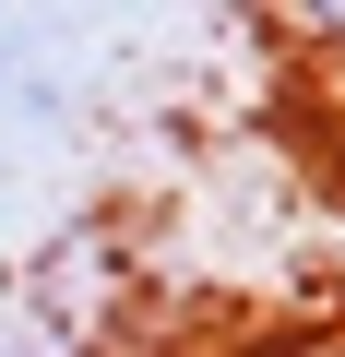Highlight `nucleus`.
I'll list each match as a JSON object with an SVG mask.
<instances>
[{
	"label": "nucleus",
	"mask_w": 345,
	"mask_h": 357,
	"mask_svg": "<svg viewBox=\"0 0 345 357\" xmlns=\"http://www.w3.org/2000/svg\"><path fill=\"white\" fill-rule=\"evenodd\" d=\"M0 84H13V60H0Z\"/></svg>",
	"instance_id": "nucleus-2"
},
{
	"label": "nucleus",
	"mask_w": 345,
	"mask_h": 357,
	"mask_svg": "<svg viewBox=\"0 0 345 357\" xmlns=\"http://www.w3.org/2000/svg\"><path fill=\"white\" fill-rule=\"evenodd\" d=\"M0 357H48V345H0Z\"/></svg>",
	"instance_id": "nucleus-1"
}]
</instances>
